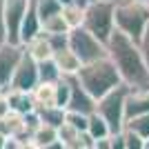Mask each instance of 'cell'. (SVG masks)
Wrapping results in <instances>:
<instances>
[{"mask_svg": "<svg viewBox=\"0 0 149 149\" xmlns=\"http://www.w3.org/2000/svg\"><path fill=\"white\" fill-rule=\"evenodd\" d=\"M107 51L116 62L125 85H129L131 89H149V65L138 40L129 38L120 29H113L107 40Z\"/></svg>", "mask_w": 149, "mask_h": 149, "instance_id": "obj_1", "label": "cell"}, {"mask_svg": "<svg viewBox=\"0 0 149 149\" xmlns=\"http://www.w3.org/2000/svg\"><path fill=\"white\" fill-rule=\"evenodd\" d=\"M76 76H78V80L82 82V87L87 89L96 100L102 98L107 91H111L113 87H118L120 82H123L116 62H113L109 56L82 65L80 71Z\"/></svg>", "mask_w": 149, "mask_h": 149, "instance_id": "obj_2", "label": "cell"}, {"mask_svg": "<svg viewBox=\"0 0 149 149\" xmlns=\"http://www.w3.org/2000/svg\"><path fill=\"white\" fill-rule=\"evenodd\" d=\"M116 29L134 40H140L149 25V7L136 0H116Z\"/></svg>", "mask_w": 149, "mask_h": 149, "instance_id": "obj_3", "label": "cell"}, {"mask_svg": "<svg viewBox=\"0 0 149 149\" xmlns=\"http://www.w3.org/2000/svg\"><path fill=\"white\" fill-rule=\"evenodd\" d=\"M113 16H116V0H91L85 9L82 27L89 29L93 36H98L102 42H107L116 29Z\"/></svg>", "mask_w": 149, "mask_h": 149, "instance_id": "obj_4", "label": "cell"}, {"mask_svg": "<svg viewBox=\"0 0 149 149\" xmlns=\"http://www.w3.org/2000/svg\"><path fill=\"white\" fill-rule=\"evenodd\" d=\"M131 87L120 82L118 87H113L111 91H107L102 98L96 100V111L107 120V125L111 127V134H118L123 131L125 123V105H127V96H129Z\"/></svg>", "mask_w": 149, "mask_h": 149, "instance_id": "obj_5", "label": "cell"}, {"mask_svg": "<svg viewBox=\"0 0 149 149\" xmlns=\"http://www.w3.org/2000/svg\"><path fill=\"white\" fill-rule=\"evenodd\" d=\"M69 47L76 51V56L82 60V65L109 56V51H107V42H102L98 36H93L91 31L85 29L82 25L69 31Z\"/></svg>", "mask_w": 149, "mask_h": 149, "instance_id": "obj_6", "label": "cell"}, {"mask_svg": "<svg viewBox=\"0 0 149 149\" xmlns=\"http://www.w3.org/2000/svg\"><path fill=\"white\" fill-rule=\"evenodd\" d=\"M38 82H40V69H38V60L31 56L29 51H22V58H20L18 67L13 71L11 85L9 89H20V91H33Z\"/></svg>", "mask_w": 149, "mask_h": 149, "instance_id": "obj_7", "label": "cell"}, {"mask_svg": "<svg viewBox=\"0 0 149 149\" xmlns=\"http://www.w3.org/2000/svg\"><path fill=\"white\" fill-rule=\"evenodd\" d=\"M31 0H5V27H7V42H20V27L29 11Z\"/></svg>", "mask_w": 149, "mask_h": 149, "instance_id": "obj_8", "label": "cell"}, {"mask_svg": "<svg viewBox=\"0 0 149 149\" xmlns=\"http://www.w3.org/2000/svg\"><path fill=\"white\" fill-rule=\"evenodd\" d=\"M25 47L22 45H13V42H2L0 45V89L5 91L11 85L13 71L18 67L20 58H22Z\"/></svg>", "mask_w": 149, "mask_h": 149, "instance_id": "obj_9", "label": "cell"}, {"mask_svg": "<svg viewBox=\"0 0 149 149\" xmlns=\"http://www.w3.org/2000/svg\"><path fill=\"white\" fill-rule=\"evenodd\" d=\"M67 80H69V87H71V96H69L67 109L82 111V113L96 111V98L82 87V82L78 80V76H67Z\"/></svg>", "mask_w": 149, "mask_h": 149, "instance_id": "obj_10", "label": "cell"}, {"mask_svg": "<svg viewBox=\"0 0 149 149\" xmlns=\"http://www.w3.org/2000/svg\"><path fill=\"white\" fill-rule=\"evenodd\" d=\"M54 60H56L58 69L62 71V76H76L82 67V60L76 56V51L71 49L69 45L54 51Z\"/></svg>", "mask_w": 149, "mask_h": 149, "instance_id": "obj_11", "label": "cell"}, {"mask_svg": "<svg viewBox=\"0 0 149 149\" xmlns=\"http://www.w3.org/2000/svg\"><path fill=\"white\" fill-rule=\"evenodd\" d=\"M27 51H29L31 56L36 58L38 62H42V60H49V58H54V42H51V38L45 33V31H40L38 36H33L29 40V42L22 45Z\"/></svg>", "mask_w": 149, "mask_h": 149, "instance_id": "obj_12", "label": "cell"}, {"mask_svg": "<svg viewBox=\"0 0 149 149\" xmlns=\"http://www.w3.org/2000/svg\"><path fill=\"white\" fill-rule=\"evenodd\" d=\"M140 113H149V89H131L125 105V118L129 120Z\"/></svg>", "mask_w": 149, "mask_h": 149, "instance_id": "obj_13", "label": "cell"}, {"mask_svg": "<svg viewBox=\"0 0 149 149\" xmlns=\"http://www.w3.org/2000/svg\"><path fill=\"white\" fill-rule=\"evenodd\" d=\"M56 140H58V127L47 125V123H40L36 129H33V134H31L29 147H33V149H49Z\"/></svg>", "mask_w": 149, "mask_h": 149, "instance_id": "obj_14", "label": "cell"}, {"mask_svg": "<svg viewBox=\"0 0 149 149\" xmlns=\"http://www.w3.org/2000/svg\"><path fill=\"white\" fill-rule=\"evenodd\" d=\"M7 98H9V105H11V111L16 113H29L36 109V102H33V96L31 91H20V89H5Z\"/></svg>", "mask_w": 149, "mask_h": 149, "instance_id": "obj_15", "label": "cell"}, {"mask_svg": "<svg viewBox=\"0 0 149 149\" xmlns=\"http://www.w3.org/2000/svg\"><path fill=\"white\" fill-rule=\"evenodd\" d=\"M33 102H36V109L40 107H58L56 102V82H38L33 91Z\"/></svg>", "mask_w": 149, "mask_h": 149, "instance_id": "obj_16", "label": "cell"}, {"mask_svg": "<svg viewBox=\"0 0 149 149\" xmlns=\"http://www.w3.org/2000/svg\"><path fill=\"white\" fill-rule=\"evenodd\" d=\"M42 31V20L38 16V11L33 9V5H29V11H27L25 20H22V27H20V42L25 45L29 42L33 36H38Z\"/></svg>", "mask_w": 149, "mask_h": 149, "instance_id": "obj_17", "label": "cell"}, {"mask_svg": "<svg viewBox=\"0 0 149 149\" xmlns=\"http://www.w3.org/2000/svg\"><path fill=\"white\" fill-rule=\"evenodd\" d=\"M42 31L49 33V36H65V33H69L71 29H69L62 11H58V13H54V16H49V18L42 20Z\"/></svg>", "mask_w": 149, "mask_h": 149, "instance_id": "obj_18", "label": "cell"}, {"mask_svg": "<svg viewBox=\"0 0 149 149\" xmlns=\"http://www.w3.org/2000/svg\"><path fill=\"white\" fill-rule=\"evenodd\" d=\"M87 131L96 138V140L111 136V127L107 125V120L102 118L98 111H91V113H89V127H87Z\"/></svg>", "mask_w": 149, "mask_h": 149, "instance_id": "obj_19", "label": "cell"}, {"mask_svg": "<svg viewBox=\"0 0 149 149\" xmlns=\"http://www.w3.org/2000/svg\"><path fill=\"white\" fill-rule=\"evenodd\" d=\"M36 111L42 123L54 125V127H60L65 123V118H67V109H62V107H40Z\"/></svg>", "mask_w": 149, "mask_h": 149, "instance_id": "obj_20", "label": "cell"}, {"mask_svg": "<svg viewBox=\"0 0 149 149\" xmlns=\"http://www.w3.org/2000/svg\"><path fill=\"white\" fill-rule=\"evenodd\" d=\"M38 69H40V82H58L62 78V71L58 69L54 58L38 62Z\"/></svg>", "mask_w": 149, "mask_h": 149, "instance_id": "obj_21", "label": "cell"}, {"mask_svg": "<svg viewBox=\"0 0 149 149\" xmlns=\"http://www.w3.org/2000/svg\"><path fill=\"white\" fill-rule=\"evenodd\" d=\"M31 5H33V9L38 11L40 20H45V18H49V16H54V13L62 11L60 0H31Z\"/></svg>", "mask_w": 149, "mask_h": 149, "instance_id": "obj_22", "label": "cell"}, {"mask_svg": "<svg viewBox=\"0 0 149 149\" xmlns=\"http://www.w3.org/2000/svg\"><path fill=\"white\" fill-rule=\"evenodd\" d=\"M125 127H129L138 134V136H143L145 140L149 138V113H140V116H134L125 123Z\"/></svg>", "mask_w": 149, "mask_h": 149, "instance_id": "obj_23", "label": "cell"}, {"mask_svg": "<svg viewBox=\"0 0 149 149\" xmlns=\"http://www.w3.org/2000/svg\"><path fill=\"white\" fill-rule=\"evenodd\" d=\"M67 123H71L78 131H87L89 127V113H82V111H74V109H67Z\"/></svg>", "mask_w": 149, "mask_h": 149, "instance_id": "obj_24", "label": "cell"}, {"mask_svg": "<svg viewBox=\"0 0 149 149\" xmlns=\"http://www.w3.org/2000/svg\"><path fill=\"white\" fill-rule=\"evenodd\" d=\"M123 136H125V149H145V138L138 136L134 129L123 127Z\"/></svg>", "mask_w": 149, "mask_h": 149, "instance_id": "obj_25", "label": "cell"}, {"mask_svg": "<svg viewBox=\"0 0 149 149\" xmlns=\"http://www.w3.org/2000/svg\"><path fill=\"white\" fill-rule=\"evenodd\" d=\"M138 45H140V49H143V54H145V60H147V65H149V25H147V29H145V33L140 36Z\"/></svg>", "mask_w": 149, "mask_h": 149, "instance_id": "obj_26", "label": "cell"}, {"mask_svg": "<svg viewBox=\"0 0 149 149\" xmlns=\"http://www.w3.org/2000/svg\"><path fill=\"white\" fill-rule=\"evenodd\" d=\"M7 42V27H5V0H0V45Z\"/></svg>", "mask_w": 149, "mask_h": 149, "instance_id": "obj_27", "label": "cell"}, {"mask_svg": "<svg viewBox=\"0 0 149 149\" xmlns=\"http://www.w3.org/2000/svg\"><path fill=\"white\" fill-rule=\"evenodd\" d=\"M11 113V105H9V98H7L5 91H0V118H5Z\"/></svg>", "mask_w": 149, "mask_h": 149, "instance_id": "obj_28", "label": "cell"}, {"mask_svg": "<svg viewBox=\"0 0 149 149\" xmlns=\"http://www.w3.org/2000/svg\"><path fill=\"white\" fill-rule=\"evenodd\" d=\"M7 138H9V136H5V134L0 131V149H5V145H7Z\"/></svg>", "mask_w": 149, "mask_h": 149, "instance_id": "obj_29", "label": "cell"}, {"mask_svg": "<svg viewBox=\"0 0 149 149\" xmlns=\"http://www.w3.org/2000/svg\"><path fill=\"white\" fill-rule=\"evenodd\" d=\"M145 149H149V138H147V140H145Z\"/></svg>", "mask_w": 149, "mask_h": 149, "instance_id": "obj_30", "label": "cell"}, {"mask_svg": "<svg viewBox=\"0 0 149 149\" xmlns=\"http://www.w3.org/2000/svg\"><path fill=\"white\" fill-rule=\"evenodd\" d=\"M0 91H2V89H0Z\"/></svg>", "mask_w": 149, "mask_h": 149, "instance_id": "obj_31", "label": "cell"}]
</instances>
